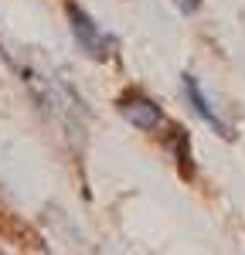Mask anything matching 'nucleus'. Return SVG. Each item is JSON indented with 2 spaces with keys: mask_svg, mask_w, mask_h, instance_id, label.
I'll return each instance as SVG.
<instances>
[{
  "mask_svg": "<svg viewBox=\"0 0 245 255\" xmlns=\"http://www.w3.org/2000/svg\"><path fill=\"white\" fill-rule=\"evenodd\" d=\"M65 14H68V27H72L75 44H79L89 58H92V61L113 58V51H116V38H113V34H106V31H102L99 24L82 10L75 0H68V3H65Z\"/></svg>",
  "mask_w": 245,
  "mask_h": 255,
  "instance_id": "1",
  "label": "nucleus"
},
{
  "mask_svg": "<svg viewBox=\"0 0 245 255\" xmlns=\"http://www.w3.org/2000/svg\"><path fill=\"white\" fill-rule=\"evenodd\" d=\"M116 109H120V116L133 126V129H140V133H157L167 116H163V109L153 102V99L140 92V89H126L120 99H116Z\"/></svg>",
  "mask_w": 245,
  "mask_h": 255,
  "instance_id": "2",
  "label": "nucleus"
},
{
  "mask_svg": "<svg viewBox=\"0 0 245 255\" xmlns=\"http://www.w3.org/2000/svg\"><path fill=\"white\" fill-rule=\"evenodd\" d=\"M181 82H184V96H187V102H191V109H194V113H198V116H201L204 123H208V126H211V129L218 133V136H225V139H235V133H232V126H228V123H225V119L218 116V113H215L211 99L204 96L201 82L194 79L191 72H184V79H181Z\"/></svg>",
  "mask_w": 245,
  "mask_h": 255,
  "instance_id": "3",
  "label": "nucleus"
},
{
  "mask_svg": "<svg viewBox=\"0 0 245 255\" xmlns=\"http://www.w3.org/2000/svg\"><path fill=\"white\" fill-rule=\"evenodd\" d=\"M170 150H174V157H177L181 174L184 177H194V167H191V136L184 133L181 126H174V133H170Z\"/></svg>",
  "mask_w": 245,
  "mask_h": 255,
  "instance_id": "4",
  "label": "nucleus"
},
{
  "mask_svg": "<svg viewBox=\"0 0 245 255\" xmlns=\"http://www.w3.org/2000/svg\"><path fill=\"white\" fill-rule=\"evenodd\" d=\"M174 3H177V7H181L184 14H194V10H198V7H201V0H174Z\"/></svg>",
  "mask_w": 245,
  "mask_h": 255,
  "instance_id": "5",
  "label": "nucleus"
}]
</instances>
